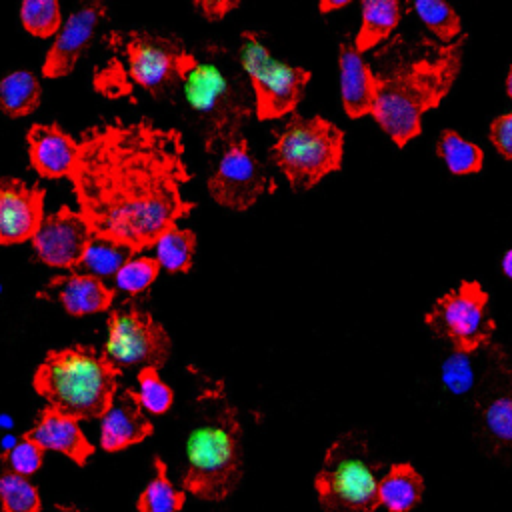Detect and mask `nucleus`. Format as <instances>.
Segmentation results:
<instances>
[{
	"instance_id": "nucleus-33",
	"label": "nucleus",
	"mask_w": 512,
	"mask_h": 512,
	"mask_svg": "<svg viewBox=\"0 0 512 512\" xmlns=\"http://www.w3.org/2000/svg\"><path fill=\"white\" fill-rule=\"evenodd\" d=\"M160 264L156 258L150 256H136L130 258L118 272H116V284L118 288L126 292H142L146 290L158 276Z\"/></svg>"
},
{
	"instance_id": "nucleus-7",
	"label": "nucleus",
	"mask_w": 512,
	"mask_h": 512,
	"mask_svg": "<svg viewBox=\"0 0 512 512\" xmlns=\"http://www.w3.org/2000/svg\"><path fill=\"white\" fill-rule=\"evenodd\" d=\"M270 160L282 170L292 190H308L330 172L340 170L344 132L322 116L292 114L282 130H274Z\"/></svg>"
},
{
	"instance_id": "nucleus-36",
	"label": "nucleus",
	"mask_w": 512,
	"mask_h": 512,
	"mask_svg": "<svg viewBox=\"0 0 512 512\" xmlns=\"http://www.w3.org/2000/svg\"><path fill=\"white\" fill-rule=\"evenodd\" d=\"M490 142L494 144V148L506 158L512 160V112L498 116L492 124H490Z\"/></svg>"
},
{
	"instance_id": "nucleus-41",
	"label": "nucleus",
	"mask_w": 512,
	"mask_h": 512,
	"mask_svg": "<svg viewBox=\"0 0 512 512\" xmlns=\"http://www.w3.org/2000/svg\"><path fill=\"white\" fill-rule=\"evenodd\" d=\"M506 90H508V96L512 98V66H510L508 76H506Z\"/></svg>"
},
{
	"instance_id": "nucleus-2",
	"label": "nucleus",
	"mask_w": 512,
	"mask_h": 512,
	"mask_svg": "<svg viewBox=\"0 0 512 512\" xmlns=\"http://www.w3.org/2000/svg\"><path fill=\"white\" fill-rule=\"evenodd\" d=\"M468 36L460 34L446 46L386 74H374L372 116L396 146L408 144L422 130V114L436 108L450 92L462 68Z\"/></svg>"
},
{
	"instance_id": "nucleus-24",
	"label": "nucleus",
	"mask_w": 512,
	"mask_h": 512,
	"mask_svg": "<svg viewBox=\"0 0 512 512\" xmlns=\"http://www.w3.org/2000/svg\"><path fill=\"white\" fill-rule=\"evenodd\" d=\"M154 478L148 482L144 492L138 498V512H178L186 502V492L178 490L168 474L166 464L156 456L154 458Z\"/></svg>"
},
{
	"instance_id": "nucleus-10",
	"label": "nucleus",
	"mask_w": 512,
	"mask_h": 512,
	"mask_svg": "<svg viewBox=\"0 0 512 512\" xmlns=\"http://www.w3.org/2000/svg\"><path fill=\"white\" fill-rule=\"evenodd\" d=\"M210 154L218 156V166L208 178V192L218 204L232 210H246L264 192L274 190L270 176L242 134L222 140Z\"/></svg>"
},
{
	"instance_id": "nucleus-42",
	"label": "nucleus",
	"mask_w": 512,
	"mask_h": 512,
	"mask_svg": "<svg viewBox=\"0 0 512 512\" xmlns=\"http://www.w3.org/2000/svg\"><path fill=\"white\" fill-rule=\"evenodd\" d=\"M0 458H4V450H2V444H0Z\"/></svg>"
},
{
	"instance_id": "nucleus-32",
	"label": "nucleus",
	"mask_w": 512,
	"mask_h": 512,
	"mask_svg": "<svg viewBox=\"0 0 512 512\" xmlns=\"http://www.w3.org/2000/svg\"><path fill=\"white\" fill-rule=\"evenodd\" d=\"M138 384H140V404L152 412V414H164L174 400V394L168 384H164L158 376L156 368H140L138 372Z\"/></svg>"
},
{
	"instance_id": "nucleus-43",
	"label": "nucleus",
	"mask_w": 512,
	"mask_h": 512,
	"mask_svg": "<svg viewBox=\"0 0 512 512\" xmlns=\"http://www.w3.org/2000/svg\"><path fill=\"white\" fill-rule=\"evenodd\" d=\"M0 290H2V284H0Z\"/></svg>"
},
{
	"instance_id": "nucleus-25",
	"label": "nucleus",
	"mask_w": 512,
	"mask_h": 512,
	"mask_svg": "<svg viewBox=\"0 0 512 512\" xmlns=\"http://www.w3.org/2000/svg\"><path fill=\"white\" fill-rule=\"evenodd\" d=\"M436 154L446 162L452 174H476L482 170V150L450 128L442 130L436 144Z\"/></svg>"
},
{
	"instance_id": "nucleus-34",
	"label": "nucleus",
	"mask_w": 512,
	"mask_h": 512,
	"mask_svg": "<svg viewBox=\"0 0 512 512\" xmlns=\"http://www.w3.org/2000/svg\"><path fill=\"white\" fill-rule=\"evenodd\" d=\"M476 362L474 358L470 360V354H460L454 352L442 368V380L444 384L454 392V394H464L470 392L476 384Z\"/></svg>"
},
{
	"instance_id": "nucleus-4",
	"label": "nucleus",
	"mask_w": 512,
	"mask_h": 512,
	"mask_svg": "<svg viewBox=\"0 0 512 512\" xmlns=\"http://www.w3.org/2000/svg\"><path fill=\"white\" fill-rule=\"evenodd\" d=\"M120 368L90 346L50 350L34 374V390L74 420L102 418L114 402Z\"/></svg>"
},
{
	"instance_id": "nucleus-9",
	"label": "nucleus",
	"mask_w": 512,
	"mask_h": 512,
	"mask_svg": "<svg viewBox=\"0 0 512 512\" xmlns=\"http://www.w3.org/2000/svg\"><path fill=\"white\" fill-rule=\"evenodd\" d=\"M424 322L460 354H472L486 346L496 328L488 312V294L474 280H462L458 288L438 298Z\"/></svg>"
},
{
	"instance_id": "nucleus-14",
	"label": "nucleus",
	"mask_w": 512,
	"mask_h": 512,
	"mask_svg": "<svg viewBox=\"0 0 512 512\" xmlns=\"http://www.w3.org/2000/svg\"><path fill=\"white\" fill-rule=\"evenodd\" d=\"M44 190L16 178H0V244H16L34 236L42 214Z\"/></svg>"
},
{
	"instance_id": "nucleus-12",
	"label": "nucleus",
	"mask_w": 512,
	"mask_h": 512,
	"mask_svg": "<svg viewBox=\"0 0 512 512\" xmlns=\"http://www.w3.org/2000/svg\"><path fill=\"white\" fill-rule=\"evenodd\" d=\"M116 44L122 48L130 80L152 96L160 98L180 82V72L188 56L180 40L132 30L116 36Z\"/></svg>"
},
{
	"instance_id": "nucleus-21",
	"label": "nucleus",
	"mask_w": 512,
	"mask_h": 512,
	"mask_svg": "<svg viewBox=\"0 0 512 512\" xmlns=\"http://www.w3.org/2000/svg\"><path fill=\"white\" fill-rule=\"evenodd\" d=\"M424 494V478L410 462L392 464L378 482V502L388 512L414 510Z\"/></svg>"
},
{
	"instance_id": "nucleus-13",
	"label": "nucleus",
	"mask_w": 512,
	"mask_h": 512,
	"mask_svg": "<svg viewBox=\"0 0 512 512\" xmlns=\"http://www.w3.org/2000/svg\"><path fill=\"white\" fill-rule=\"evenodd\" d=\"M94 238L86 218L68 206L42 218L32 236L34 250L42 262L54 268H78L82 256Z\"/></svg>"
},
{
	"instance_id": "nucleus-22",
	"label": "nucleus",
	"mask_w": 512,
	"mask_h": 512,
	"mask_svg": "<svg viewBox=\"0 0 512 512\" xmlns=\"http://www.w3.org/2000/svg\"><path fill=\"white\" fill-rule=\"evenodd\" d=\"M402 6L396 0H364L362 26L354 40V48L362 54L382 42L398 26Z\"/></svg>"
},
{
	"instance_id": "nucleus-28",
	"label": "nucleus",
	"mask_w": 512,
	"mask_h": 512,
	"mask_svg": "<svg viewBox=\"0 0 512 512\" xmlns=\"http://www.w3.org/2000/svg\"><path fill=\"white\" fill-rule=\"evenodd\" d=\"M0 502L4 512H40L36 486L12 470L0 474Z\"/></svg>"
},
{
	"instance_id": "nucleus-39",
	"label": "nucleus",
	"mask_w": 512,
	"mask_h": 512,
	"mask_svg": "<svg viewBox=\"0 0 512 512\" xmlns=\"http://www.w3.org/2000/svg\"><path fill=\"white\" fill-rule=\"evenodd\" d=\"M502 270H504V274L508 276V278H512V248L504 254V258H502Z\"/></svg>"
},
{
	"instance_id": "nucleus-31",
	"label": "nucleus",
	"mask_w": 512,
	"mask_h": 512,
	"mask_svg": "<svg viewBox=\"0 0 512 512\" xmlns=\"http://www.w3.org/2000/svg\"><path fill=\"white\" fill-rule=\"evenodd\" d=\"M482 420L498 446L512 448V392L492 398L482 408Z\"/></svg>"
},
{
	"instance_id": "nucleus-20",
	"label": "nucleus",
	"mask_w": 512,
	"mask_h": 512,
	"mask_svg": "<svg viewBox=\"0 0 512 512\" xmlns=\"http://www.w3.org/2000/svg\"><path fill=\"white\" fill-rule=\"evenodd\" d=\"M340 94L344 110L350 118H360L372 112L376 78L362 54L352 42H342L338 50Z\"/></svg>"
},
{
	"instance_id": "nucleus-6",
	"label": "nucleus",
	"mask_w": 512,
	"mask_h": 512,
	"mask_svg": "<svg viewBox=\"0 0 512 512\" xmlns=\"http://www.w3.org/2000/svg\"><path fill=\"white\" fill-rule=\"evenodd\" d=\"M380 468L362 434H342L326 450L314 478L320 506L326 512H376Z\"/></svg>"
},
{
	"instance_id": "nucleus-37",
	"label": "nucleus",
	"mask_w": 512,
	"mask_h": 512,
	"mask_svg": "<svg viewBox=\"0 0 512 512\" xmlns=\"http://www.w3.org/2000/svg\"><path fill=\"white\" fill-rule=\"evenodd\" d=\"M196 6L202 10V14H204L206 18L216 20V18L226 16L228 10L236 8L238 2H200V4H196Z\"/></svg>"
},
{
	"instance_id": "nucleus-18",
	"label": "nucleus",
	"mask_w": 512,
	"mask_h": 512,
	"mask_svg": "<svg viewBox=\"0 0 512 512\" xmlns=\"http://www.w3.org/2000/svg\"><path fill=\"white\" fill-rule=\"evenodd\" d=\"M38 298L58 300L62 306L74 314H94L108 310L114 292L96 276L84 272H68L64 276L52 278L40 292Z\"/></svg>"
},
{
	"instance_id": "nucleus-40",
	"label": "nucleus",
	"mask_w": 512,
	"mask_h": 512,
	"mask_svg": "<svg viewBox=\"0 0 512 512\" xmlns=\"http://www.w3.org/2000/svg\"><path fill=\"white\" fill-rule=\"evenodd\" d=\"M0 426L2 428H10L12 426V418L8 414H0Z\"/></svg>"
},
{
	"instance_id": "nucleus-8",
	"label": "nucleus",
	"mask_w": 512,
	"mask_h": 512,
	"mask_svg": "<svg viewBox=\"0 0 512 512\" xmlns=\"http://www.w3.org/2000/svg\"><path fill=\"white\" fill-rule=\"evenodd\" d=\"M238 60L250 78L258 120H274L296 110L310 80L308 70L276 60L260 34L248 30L242 32Z\"/></svg>"
},
{
	"instance_id": "nucleus-19",
	"label": "nucleus",
	"mask_w": 512,
	"mask_h": 512,
	"mask_svg": "<svg viewBox=\"0 0 512 512\" xmlns=\"http://www.w3.org/2000/svg\"><path fill=\"white\" fill-rule=\"evenodd\" d=\"M24 438L38 444L42 450H56L74 460L76 464H86L92 456L94 446L86 440L84 432L78 426V420L60 414L58 410L46 406L34 426L24 432Z\"/></svg>"
},
{
	"instance_id": "nucleus-35",
	"label": "nucleus",
	"mask_w": 512,
	"mask_h": 512,
	"mask_svg": "<svg viewBox=\"0 0 512 512\" xmlns=\"http://www.w3.org/2000/svg\"><path fill=\"white\" fill-rule=\"evenodd\" d=\"M42 454H44V450H42L38 444H34L32 440H28V438L22 436V438L4 454L2 460L8 462V466H10L12 472H16V474H20V476H30V474H34V472L42 466Z\"/></svg>"
},
{
	"instance_id": "nucleus-11",
	"label": "nucleus",
	"mask_w": 512,
	"mask_h": 512,
	"mask_svg": "<svg viewBox=\"0 0 512 512\" xmlns=\"http://www.w3.org/2000/svg\"><path fill=\"white\" fill-rule=\"evenodd\" d=\"M104 356L118 368L142 366L158 370L170 356V338L148 312L128 306L108 316Z\"/></svg>"
},
{
	"instance_id": "nucleus-15",
	"label": "nucleus",
	"mask_w": 512,
	"mask_h": 512,
	"mask_svg": "<svg viewBox=\"0 0 512 512\" xmlns=\"http://www.w3.org/2000/svg\"><path fill=\"white\" fill-rule=\"evenodd\" d=\"M106 16L102 2H90L72 12L58 32L52 48L46 54L42 74L46 78H60L74 70L82 52L90 46L100 20Z\"/></svg>"
},
{
	"instance_id": "nucleus-23",
	"label": "nucleus",
	"mask_w": 512,
	"mask_h": 512,
	"mask_svg": "<svg viewBox=\"0 0 512 512\" xmlns=\"http://www.w3.org/2000/svg\"><path fill=\"white\" fill-rule=\"evenodd\" d=\"M42 88L36 76L28 70H16L0 82V108L8 116H26L40 104Z\"/></svg>"
},
{
	"instance_id": "nucleus-29",
	"label": "nucleus",
	"mask_w": 512,
	"mask_h": 512,
	"mask_svg": "<svg viewBox=\"0 0 512 512\" xmlns=\"http://www.w3.org/2000/svg\"><path fill=\"white\" fill-rule=\"evenodd\" d=\"M412 10L442 42H454L460 36V16L450 4L438 0H418L412 4Z\"/></svg>"
},
{
	"instance_id": "nucleus-30",
	"label": "nucleus",
	"mask_w": 512,
	"mask_h": 512,
	"mask_svg": "<svg viewBox=\"0 0 512 512\" xmlns=\"http://www.w3.org/2000/svg\"><path fill=\"white\" fill-rule=\"evenodd\" d=\"M20 20L30 34L52 36L60 28V6L56 0H26L20 6Z\"/></svg>"
},
{
	"instance_id": "nucleus-16",
	"label": "nucleus",
	"mask_w": 512,
	"mask_h": 512,
	"mask_svg": "<svg viewBox=\"0 0 512 512\" xmlns=\"http://www.w3.org/2000/svg\"><path fill=\"white\" fill-rule=\"evenodd\" d=\"M152 434V422L144 416L138 392L126 388L102 416L100 444L108 452L124 450Z\"/></svg>"
},
{
	"instance_id": "nucleus-3",
	"label": "nucleus",
	"mask_w": 512,
	"mask_h": 512,
	"mask_svg": "<svg viewBox=\"0 0 512 512\" xmlns=\"http://www.w3.org/2000/svg\"><path fill=\"white\" fill-rule=\"evenodd\" d=\"M206 408L186 440L182 488L196 498L224 500L242 478V428L222 386L200 398Z\"/></svg>"
},
{
	"instance_id": "nucleus-26",
	"label": "nucleus",
	"mask_w": 512,
	"mask_h": 512,
	"mask_svg": "<svg viewBox=\"0 0 512 512\" xmlns=\"http://www.w3.org/2000/svg\"><path fill=\"white\" fill-rule=\"evenodd\" d=\"M156 262L168 272H188L196 250V234L172 226L154 244Z\"/></svg>"
},
{
	"instance_id": "nucleus-1",
	"label": "nucleus",
	"mask_w": 512,
	"mask_h": 512,
	"mask_svg": "<svg viewBox=\"0 0 512 512\" xmlns=\"http://www.w3.org/2000/svg\"><path fill=\"white\" fill-rule=\"evenodd\" d=\"M78 146L68 178L96 238L136 254L194 208L180 192L190 174L178 130L114 120L92 126Z\"/></svg>"
},
{
	"instance_id": "nucleus-27",
	"label": "nucleus",
	"mask_w": 512,
	"mask_h": 512,
	"mask_svg": "<svg viewBox=\"0 0 512 512\" xmlns=\"http://www.w3.org/2000/svg\"><path fill=\"white\" fill-rule=\"evenodd\" d=\"M132 252L130 248L116 244L112 240L106 238H92L82 262L78 264V268H74V272H84V274H92L96 278L100 276H116V272L130 260Z\"/></svg>"
},
{
	"instance_id": "nucleus-17",
	"label": "nucleus",
	"mask_w": 512,
	"mask_h": 512,
	"mask_svg": "<svg viewBox=\"0 0 512 512\" xmlns=\"http://www.w3.org/2000/svg\"><path fill=\"white\" fill-rule=\"evenodd\" d=\"M78 150V142L58 124H34L28 132L30 164L44 178L70 176Z\"/></svg>"
},
{
	"instance_id": "nucleus-5",
	"label": "nucleus",
	"mask_w": 512,
	"mask_h": 512,
	"mask_svg": "<svg viewBox=\"0 0 512 512\" xmlns=\"http://www.w3.org/2000/svg\"><path fill=\"white\" fill-rule=\"evenodd\" d=\"M180 82L190 110L200 120L208 152L222 140L242 134L252 106L242 78L222 62V50L210 48L204 58L188 52Z\"/></svg>"
},
{
	"instance_id": "nucleus-38",
	"label": "nucleus",
	"mask_w": 512,
	"mask_h": 512,
	"mask_svg": "<svg viewBox=\"0 0 512 512\" xmlns=\"http://www.w3.org/2000/svg\"><path fill=\"white\" fill-rule=\"evenodd\" d=\"M348 4H350L348 0H340V2H330V0L326 2V0H324V2H320V12H324V14H326V12H332V10L344 8V6H348Z\"/></svg>"
}]
</instances>
